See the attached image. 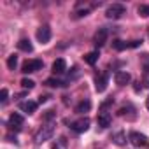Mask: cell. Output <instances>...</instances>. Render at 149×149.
<instances>
[{
	"label": "cell",
	"mask_w": 149,
	"mask_h": 149,
	"mask_svg": "<svg viewBox=\"0 0 149 149\" xmlns=\"http://www.w3.org/2000/svg\"><path fill=\"white\" fill-rule=\"evenodd\" d=\"M125 14H126V7L123 4H111L105 9V16L109 19H121Z\"/></svg>",
	"instance_id": "6da1fadb"
},
{
	"label": "cell",
	"mask_w": 149,
	"mask_h": 149,
	"mask_svg": "<svg viewBox=\"0 0 149 149\" xmlns=\"http://www.w3.org/2000/svg\"><path fill=\"white\" fill-rule=\"evenodd\" d=\"M53 133H54V126H53V125H46V126H42V128L35 133L33 142H35V144H44L46 140H49V139L53 137Z\"/></svg>",
	"instance_id": "7a4b0ae2"
},
{
	"label": "cell",
	"mask_w": 149,
	"mask_h": 149,
	"mask_svg": "<svg viewBox=\"0 0 149 149\" xmlns=\"http://www.w3.org/2000/svg\"><path fill=\"white\" fill-rule=\"evenodd\" d=\"M42 67H44L42 60H26V61L23 63V68H21V72H23V74H32V72H37V70H40Z\"/></svg>",
	"instance_id": "3957f363"
},
{
	"label": "cell",
	"mask_w": 149,
	"mask_h": 149,
	"mask_svg": "<svg viewBox=\"0 0 149 149\" xmlns=\"http://www.w3.org/2000/svg\"><path fill=\"white\" fill-rule=\"evenodd\" d=\"M107 37H109V30H107L105 26H102V28H98V30L95 32V35H93V44H95L97 47H102V46L107 42Z\"/></svg>",
	"instance_id": "277c9868"
},
{
	"label": "cell",
	"mask_w": 149,
	"mask_h": 149,
	"mask_svg": "<svg viewBox=\"0 0 149 149\" xmlns=\"http://www.w3.org/2000/svg\"><path fill=\"white\" fill-rule=\"evenodd\" d=\"M128 140L135 146V147H142L147 144V137L144 133H139V132H130L128 133Z\"/></svg>",
	"instance_id": "5b68a950"
},
{
	"label": "cell",
	"mask_w": 149,
	"mask_h": 149,
	"mask_svg": "<svg viewBox=\"0 0 149 149\" xmlns=\"http://www.w3.org/2000/svg\"><path fill=\"white\" fill-rule=\"evenodd\" d=\"M107 84H109V74H100L95 77V90L98 93H104L107 90Z\"/></svg>",
	"instance_id": "8992f818"
},
{
	"label": "cell",
	"mask_w": 149,
	"mask_h": 149,
	"mask_svg": "<svg viewBox=\"0 0 149 149\" xmlns=\"http://www.w3.org/2000/svg\"><path fill=\"white\" fill-rule=\"evenodd\" d=\"M70 128L76 132V133H83V132H86V130L90 128V119H88V118H81V119H77V121H74V123L70 125Z\"/></svg>",
	"instance_id": "52a82bcc"
},
{
	"label": "cell",
	"mask_w": 149,
	"mask_h": 149,
	"mask_svg": "<svg viewBox=\"0 0 149 149\" xmlns=\"http://www.w3.org/2000/svg\"><path fill=\"white\" fill-rule=\"evenodd\" d=\"M37 40L40 44H47L51 40V28L47 25H42L39 30H37Z\"/></svg>",
	"instance_id": "ba28073f"
},
{
	"label": "cell",
	"mask_w": 149,
	"mask_h": 149,
	"mask_svg": "<svg viewBox=\"0 0 149 149\" xmlns=\"http://www.w3.org/2000/svg\"><path fill=\"white\" fill-rule=\"evenodd\" d=\"M114 81H116L118 86H126V84H130L132 76H130L128 72H125V70H119V72L114 74Z\"/></svg>",
	"instance_id": "9c48e42d"
},
{
	"label": "cell",
	"mask_w": 149,
	"mask_h": 149,
	"mask_svg": "<svg viewBox=\"0 0 149 149\" xmlns=\"http://www.w3.org/2000/svg\"><path fill=\"white\" fill-rule=\"evenodd\" d=\"M9 126H11V130H21V126H23V116L21 114H18V112H13L11 116H9Z\"/></svg>",
	"instance_id": "30bf717a"
},
{
	"label": "cell",
	"mask_w": 149,
	"mask_h": 149,
	"mask_svg": "<svg viewBox=\"0 0 149 149\" xmlns=\"http://www.w3.org/2000/svg\"><path fill=\"white\" fill-rule=\"evenodd\" d=\"M95 6H90V4H77V7H76V11H74V18H83V16H88L90 13H91V9H93Z\"/></svg>",
	"instance_id": "8fae6325"
},
{
	"label": "cell",
	"mask_w": 149,
	"mask_h": 149,
	"mask_svg": "<svg viewBox=\"0 0 149 149\" xmlns=\"http://www.w3.org/2000/svg\"><path fill=\"white\" fill-rule=\"evenodd\" d=\"M53 74L54 76H60V74H63L65 70H67V61L63 60V58H58V60H54L53 61Z\"/></svg>",
	"instance_id": "7c38bea8"
},
{
	"label": "cell",
	"mask_w": 149,
	"mask_h": 149,
	"mask_svg": "<svg viewBox=\"0 0 149 149\" xmlns=\"http://www.w3.org/2000/svg\"><path fill=\"white\" fill-rule=\"evenodd\" d=\"M97 121H98V126H102V128H109L111 123H112V116H111L109 112H100L98 118H97Z\"/></svg>",
	"instance_id": "4fadbf2b"
},
{
	"label": "cell",
	"mask_w": 149,
	"mask_h": 149,
	"mask_svg": "<svg viewBox=\"0 0 149 149\" xmlns=\"http://www.w3.org/2000/svg\"><path fill=\"white\" fill-rule=\"evenodd\" d=\"M44 84L49 86V88H63V86L68 84V81H63V79H58V77H49V79L44 81Z\"/></svg>",
	"instance_id": "5bb4252c"
},
{
	"label": "cell",
	"mask_w": 149,
	"mask_h": 149,
	"mask_svg": "<svg viewBox=\"0 0 149 149\" xmlns=\"http://www.w3.org/2000/svg\"><path fill=\"white\" fill-rule=\"evenodd\" d=\"M19 109H21L23 112H26V114H32V112H35V109H37V102H33V100L19 102Z\"/></svg>",
	"instance_id": "9a60e30c"
},
{
	"label": "cell",
	"mask_w": 149,
	"mask_h": 149,
	"mask_svg": "<svg viewBox=\"0 0 149 149\" xmlns=\"http://www.w3.org/2000/svg\"><path fill=\"white\" fill-rule=\"evenodd\" d=\"M90 109H91V102H90V100H83V102L77 104L76 112H77V114H84V112H90Z\"/></svg>",
	"instance_id": "2e32d148"
},
{
	"label": "cell",
	"mask_w": 149,
	"mask_h": 149,
	"mask_svg": "<svg viewBox=\"0 0 149 149\" xmlns=\"http://www.w3.org/2000/svg\"><path fill=\"white\" fill-rule=\"evenodd\" d=\"M18 49H21V51H25V53H32V51H33V46H32V42H30L28 39H21V40L18 42Z\"/></svg>",
	"instance_id": "e0dca14e"
},
{
	"label": "cell",
	"mask_w": 149,
	"mask_h": 149,
	"mask_svg": "<svg viewBox=\"0 0 149 149\" xmlns=\"http://www.w3.org/2000/svg\"><path fill=\"white\" fill-rule=\"evenodd\" d=\"M98 51H91V53H88L86 56H84V61L88 63V65H95L97 61H98Z\"/></svg>",
	"instance_id": "ac0fdd59"
},
{
	"label": "cell",
	"mask_w": 149,
	"mask_h": 149,
	"mask_svg": "<svg viewBox=\"0 0 149 149\" xmlns=\"http://www.w3.org/2000/svg\"><path fill=\"white\" fill-rule=\"evenodd\" d=\"M112 47L116 49V51H125V49H128L130 47V42H125V40H112Z\"/></svg>",
	"instance_id": "d6986e66"
},
{
	"label": "cell",
	"mask_w": 149,
	"mask_h": 149,
	"mask_svg": "<svg viewBox=\"0 0 149 149\" xmlns=\"http://www.w3.org/2000/svg\"><path fill=\"white\" fill-rule=\"evenodd\" d=\"M112 140H114L118 146H123V144H126V137H125V133H121V132L114 133V135H112Z\"/></svg>",
	"instance_id": "ffe728a7"
},
{
	"label": "cell",
	"mask_w": 149,
	"mask_h": 149,
	"mask_svg": "<svg viewBox=\"0 0 149 149\" xmlns=\"http://www.w3.org/2000/svg\"><path fill=\"white\" fill-rule=\"evenodd\" d=\"M137 13H139V16H142V18H149V4H142V6H139Z\"/></svg>",
	"instance_id": "44dd1931"
},
{
	"label": "cell",
	"mask_w": 149,
	"mask_h": 149,
	"mask_svg": "<svg viewBox=\"0 0 149 149\" xmlns=\"http://www.w3.org/2000/svg\"><path fill=\"white\" fill-rule=\"evenodd\" d=\"M21 86H23L25 90H32V88L35 86V81H33V79H28V77H23V79H21Z\"/></svg>",
	"instance_id": "7402d4cb"
},
{
	"label": "cell",
	"mask_w": 149,
	"mask_h": 149,
	"mask_svg": "<svg viewBox=\"0 0 149 149\" xmlns=\"http://www.w3.org/2000/svg\"><path fill=\"white\" fill-rule=\"evenodd\" d=\"M16 65H18V56H16V54H11V56L7 58V67H9L11 70H14Z\"/></svg>",
	"instance_id": "603a6c76"
},
{
	"label": "cell",
	"mask_w": 149,
	"mask_h": 149,
	"mask_svg": "<svg viewBox=\"0 0 149 149\" xmlns=\"http://www.w3.org/2000/svg\"><path fill=\"white\" fill-rule=\"evenodd\" d=\"M7 97H9V91L6 88H2V91H0V104H2V105L7 104Z\"/></svg>",
	"instance_id": "cb8c5ba5"
},
{
	"label": "cell",
	"mask_w": 149,
	"mask_h": 149,
	"mask_svg": "<svg viewBox=\"0 0 149 149\" xmlns=\"http://www.w3.org/2000/svg\"><path fill=\"white\" fill-rule=\"evenodd\" d=\"M140 44H142V40H132L130 42V47H139Z\"/></svg>",
	"instance_id": "d4e9b609"
},
{
	"label": "cell",
	"mask_w": 149,
	"mask_h": 149,
	"mask_svg": "<svg viewBox=\"0 0 149 149\" xmlns=\"http://www.w3.org/2000/svg\"><path fill=\"white\" fill-rule=\"evenodd\" d=\"M54 114H53V111H47V114H46V119H51Z\"/></svg>",
	"instance_id": "484cf974"
},
{
	"label": "cell",
	"mask_w": 149,
	"mask_h": 149,
	"mask_svg": "<svg viewBox=\"0 0 149 149\" xmlns=\"http://www.w3.org/2000/svg\"><path fill=\"white\" fill-rule=\"evenodd\" d=\"M47 98H49V97H40V98H39V102H40V104H42V102H46V100H47Z\"/></svg>",
	"instance_id": "4316f807"
},
{
	"label": "cell",
	"mask_w": 149,
	"mask_h": 149,
	"mask_svg": "<svg viewBox=\"0 0 149 149\" xmlns=\"http://www.w3.org/2000/svg\"><path fill=\"white\" fill-rule=\"evenodd\" d=\"M146 105H147V109H149V98H147V102H146Z\"/></svg>",
	"instance_id": "83f0119b"
},
{
	"label": "cell",
	"mask_w": 149,
	"mask_h": 149,
	"mask_svg": "<svg viewBox=\"0 0 149 149\" xmlns=\"http://www.w3.org/2000/svg\"><path fill=\"white\" fill-rule=\"evenodd\" d=\"M54 149H56V147H54Z\"/></svg>",
	"instance_id": "f1b7e54d"
}]
</instances>
